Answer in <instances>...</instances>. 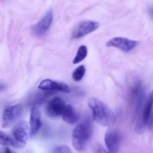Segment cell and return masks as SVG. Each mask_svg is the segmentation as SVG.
Segmentation results:
<instances>
[{
  "mask_svg": "<svg viewBox=\"0 0 153 153\" xmlns=\"http://www.w3.org/2000/svg\"><path fill=\"white\" fill-rule=\"evenodd\" d=\"M88 106L92 111L93 118L97 123L105 127L114 124V113L105 103L97 98H91L88 102Z\"/></svg>",
  "mask_w": 153,
  "mask_h": 153,
  "instance_id": "cell-1",
  "label": "cell"
},
{
  "mask_svg": "<svg viewBox=\"0 0 153 153\" xmlns=\"http://www.w3.org/2000/svg\"><path fill=\"white\" fill-rule=\"evenodd\" d=\"M93 134L92 126L88 123L79 124L74 128L72 134L73 146L79 152H82L86 147Z\"/></svg>",
  "mask_w": 153,
  "mask_h": 153,
  "instance_id": "cell-2",
  "label": "cell"
},
{
  "mask_svg": "<svg viewBox=\"0 0 153 153\" xmlns=\"http://www.w3.org/2000/svg\"><path fill=\"white\" fill-rule=\"evenodd\" d=\"M28 126L25 121H21L16 124L13 129V139L16 148H22L25 146L28 139Z\"/></svg>",
  "mask_w": 153,
  "mask_h": 153,
  "instance_id": "cell-3",
  "label": "cell"
},
{
  "mask_svg": "<svg viewBox=\"0 0 153 153\" xmlns=\"http://www.w3.org/2000/svg\"><path fill=\"white\" fill-rule=\"evenodd\" d=\"M138 44L139 42L137 40H130L126 37H116L109 40L106 43V46L108 47L119 49L123 52H128L135 49Z\"/></svg>",
  "mask_w": 153,
  "mask_h": 153,
  "instance_id": "cell-4",
  "label": "cell"
},
{
  "mask_svg": "<svg viewBox=\"0 0 153 153\" xmlns=\"http://www.w3.org/2000/svg\"><path fill=\"white\" fill-rule=\"evenodd\" d=\"M22 113V106L21 104L8 106L4 110L2 114V127H10Z\"/></svg>",
  "mask_w": 153,
  "mask_h": 153,
  "instance_id": "cell-5",
  "label": "cell"
},
{
  "mask_svg": "<svg viewBox=\"0 0 153 153\" xmlns=\"http://www.w3.org/2000/svg\"><path fill=\"white\" fill-rule=\"evenodd\" d=\"M99 27H100V23L97 21H82L76 25L72 34V37L73 39H79L85 37L98 29Z\"/></svg>",
  "mask_w": 153,
  "mask_h": 153,
  "instance_id": "cell-6",
  "label": "cell"
},
{
  "mask_svg": "<svg viewBox=\"0 0 153 153\" xmlns=\"http://www.w3.org/2000/svg\"><path fill=\"white\" fill-rule=\"evenodd\" d=\"M122 137L119 131L108 130L105 135V143L108 151L111 153H118L120 147Z\"/></svg>",
  "mask_w": 153,
  "mask_h": 153,
  "instance_id": "cell-7",
  "label": "cell"
},
{
  "mask_svg": "<svg viewBox=\"0 0 153 153\" xmlns=\"http://www.w3.org/2000/svg\"><path fill=\"white\" fill-rule=\"evenodd\" d=\"M153 108V91H151L146 98V102H145L144 107H143V111H142L141 119L140 122L137 125V131L138 132H141L143 131L144 127L149 123L150 119L151 114Z\"/></svg>",
  "mask_w": 153,
  "mask_h": 153,
  "instance_id": "cell-8",
  "label": "cell"
},
{
  "mask_svg": "<svg viewBox=\"0 0 153 153\" xmlns=\"http://www.w3.org/2000/svg\"><path fill=\"white\" fill-rule=\"evenodd\" d=\"M53 21V11L49 10L42 19L33 28V32L36 36H43L49 31Z\"/></svg>",
  "mask_w": 153,
  "mask_h": 153,
  "instance_id": "cell-9",
  "label": "cell"
},
{
  "mask_svg": "<svg viewBox=\"0 0 153 153\" xmlns=\"http://www.w3.org/2000/svg\"><path fill=\"white\" fill-rule=\"evenodd\" d=\"M38 88L46 91H61L64 93H70L71 91L70 88L67 84L52 79H44L41 81L39 84Z\"/></svg>",
  "mask_w": 153,
  "mask_h": 153,
  "instance_id": "cell-10",
  "label": "cell"
},
{
  "mask_svg": "<svg viewBox=\"0 0 153 153\" xmlns=\"http://www.w3.org/2000/svg\"><path fill=\"white\" fill-rule=\"evenodd\" d=\"M65 105V103L62 99L58 97H55L48 102L46 108V111L49 117H58L62 114Z\"/></svg>",
  "mask_w": 153,
  "mask_h": 153,
  "instance_id": "cell-11",
  "label": "cell"
},
{
  "mask_svg": "<svg viewBox=\"0 0 153 153\" xmlns=\"http://www.w3.org/2000/svg\"><path fill=\"white\" fill-rule=\"evenodd\" d=\"M42 126L41 113L37 106H34L31 111L29 121V134L31 137H34L40 131Z\"/></svg>",
  "mask_w": 153,
  "mask_h": 153,
  "instance_id": "cell-12",
  "label": "cell"
},
{
  "mask_svg": "<svg viewBox=\"0 0 153 153\" xmlns=\"http://www.w3.org/2000/svg\"><path fill=\"white\" fill-rule=\"evenodd\" d=\"M61 116H62L63 120L69 124H75L79 120V115L77 112L70 105H65Z\"/></svg>",
  "mask_w": 153,
  "mask_h": 153,
  "instance_id": "cell-13",
  "label": "cell"
},
{
  "mask_svg": "<svg viewBox=\"0 0 153 153\" xmlns=\"http://www.w3.org/2000/svg\"><path fill=\"white\" fill-rule=\"evenodd\" d=\"M87 55H88V49H87V47L85 45H82V46H81L78 49L77 53H76L75 58H73V63L74 64H79L81 61L85 60V58H86Z\"/></svg>",
  "mask_w": 153,
  "mask_h": 153,
  "instance_id": "cell-14",
  "label": "cell"
},
{
  "mask_svg": "<svg viewBox=\"0 0 153 153\" xmlns=\"http://www.w3.org/2000/svg\"><path fill=\"white\" fill-rule=\"evenodd\" d=\"M0 144L5 146H13L16 147V143L13 137L9 136L5 132L2 131H0Z\"/></svg>",
  "mask_w": 153,
  "mask_h": 153,
  "instance_id": "cell-15",
  "label": "cell"
},
{
  "mask_svg": "<svg viewBox=\"0 0 153 153\" xmlns=\"http://www.w3.org/2000/svg\"><path fill=\"white\" fill-rule=\"evenodd\" d=\"M85 67L84 65H80L73 71L72 77L75 82H80L84 78L85 74Z\"/></svg>",
  "mask_w": 153,
  "mask_h": 153,
  "instance_id": "cell-16",
  "label": "cell"
},
{
  "mask_svg": "<svg viewBox=\"0 0 153 153\" xmlns=\"http://www.w3.org/2000/svg\"><path fill=\"white\" fill-rule=\"evenodd\" d=\"M52 153H73V152L67 145H61L54 148Z\"/></svg>",
  "mask_w": 153,
  "mask_h": 153,
  "instance_id": "cell-17",
  "label": "cell"
},
{
  "mask_svg": "<svg viewBox=\"0 0 153 153\" xmlns=\"http://www.w3.org/2000/svg\"><path fill=\"white\" fill-rule=\"evenodd\" d=\"M94 153H111L108 151H106V149L103 147L101 145H98L96 147L95 150H94Z\"/></svg>",
  "mask_w": 153,
  "mask_h": 153,
  "instance_id": "cell-18",
  "label": "cell"
},
{
  "mask_svg": "<svg viewBox=\"0 0 153 153\" xmlns=\"http://www.w3.org/2000/svg\"><path fill=\"white\" fill-rule=\"evenodd\" d=\"M0 153H16V152H13V150H11L10 148L6 147V148H4V149H3L0 152Z\"/></svg>",
  "mask_w": 153,
  "mask_h": 153,
  "instance_id": "cell-19",
  "label": "cell"
},
{
  "mask_svg": "<svg viewBox=\"0 0 153 153\" xmlns=\"http://www.w3.org/2000/svg\"><path fill=\"white\" fill-rule=\"evenodd\" d=\"M4 88H5V85H3V84H0V91H3Z\"/></svg>",
  "mask_w": 153,
  "mask_h": 153,
  "instance_id": "cell-20",
  "label": "cell"
},
{
  "mask_svg": "<svg viewBox=\"0 0 153 153\" xmlns=\"http://www.w3.org/2000/svg\"><path fill=\"white\" fill-rule=\"evenodd\" d=\"M149 13H150L151 16L153 18V7H152L150 9H149Z\"/></svg>",
  "mask_w": 153,
  "mask_h": 153,
  "instance_id": "cell-21",
  "label": "cell"
}]
</instances>
